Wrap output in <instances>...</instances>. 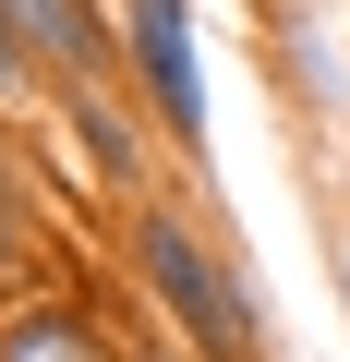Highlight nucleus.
<instances>
[{"label": "nucleus", "mask_w": 350, "mask_h": 362, "mask_svg": "<svg viewBox=\"0 0 350 362\" xmlns=\"http://www.w3.org/2000/svg\"><path fill=\"white\" fill-rule=\"evenodd\" d=\"M109 266L145 302V326H169L194 362H278V314H266V278H254V254L218 206V181H169V194L121 206Z\"/></svg>", "instance_id": "obj_1"}, {"label": "nucleus", "mask_w": 350, "mask_h": 362, "mask_svg": "<svg viewBox=\"0 0 350 362\" xmlns=\"http://www.w3.org/2000/svg\"><path fill=\"white\" fill-rule=\"evenodd\" d=\"M49 109H61V73L37 61V37L13 25V0H0V121H37L49 133Z\"/></svg>", "instance_id": "obj_7"}, {"label": "nucleus", "mask_w": 350, "mask_h": 362, "mask_svg": "<svg viewBox=\"0 0 350 362\" xmlns=\"http://www.w3.org/2000/svg\"><path fill=\"white\" fill-rule=\"evenodd\" d=\"M121 73L157 109L182 181H218V85H206V13L194 0H121Z\"/></svg>", "instance_id": "obj_3"}, {"label": "nucleus", "mask_w": 350, "mask_h": 362, "mask_svg": "<svg viewBox=\"0 0 350 362\" xmlns=\"http://www.w3.org/2000/svg\"><path fill=\"white\" fill-rule=\"evenodd\" d=\"M121 338H133V362H194V350L169 338V326H145V302H133V326H121Z\"/></svg>", "instance_id": "obj_8"}, {"label": "nucleus", "mask_w": 350, "mask_h": 362, "mask_svg": "<svg viewBox=\"0 0 350 362\" xmlns=\"http://www.w3.org/2000/svg\"><path fill=\"white\" fill-rule=\"evenodd\" d=\"M254 49H266V85L290 97V121H350V25H326L314 0H254Z\"/></svg>", "instance_id": "obj_5"}, {"label": "nucleus", "mask_w": 350, "mask_h": 362, "mask_svg": "<svg viewBox=\"0 0 350 362\" xmlns=\"http://www.w3.org/2000/svg\"><path fill=\"white\" fill-rule=\"evenodd\" d=\"M0 362H133V338H109V278L0 302Z\"/></svg>", "instance_id": "obj_6"}, {"label": "nucleus", "mask_w": 350, "mask_h": 362, "mask_svg": "<svg viewBox=\"0 0 350 362\" xmlns=\"http://www.w3.org/2000/svg\"><path fill=\"white\" fill-rule=\"evenodd\" d=\"M49 157H61V181H73V206H97V230H109L121 206H145V194L182 181V157H169L157 109L133 97V73H121V85H61Z\"/></svg>", "instance_id": "obj_2"}, {"label": "nucleus", "mask_w": 350, "mask_h": 362, "mask_svg": "<svg viewBox=\"0 0 350 362\" xmlns=\"http://www.w3.org/2000/svg\"><path fill=\"white\" fill-rule=\"evenodd\" d=\"M61 157L37 121H0V302L61 290Z\"/></svg>", "instance_id": "obj_4"}]
</instances>
